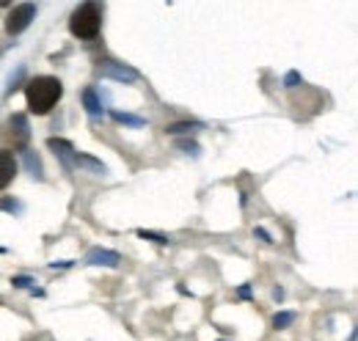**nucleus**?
<instances>
[{"mask_svg":"<svg viewBox=\"0 0 358 341\" xmlns=\"http://www.w3.org/2000/svg\"><path fill=\"white\" fill-rule=\"evenodd\" d=\"M69 31H72V36H78V39H96L99 36V31H102V8L96 6V3H83V6H78L75 11H72V17H69Z\"/></svg>","mask_w":358,"mask_h":341,"instance_id":"2","label":"nucleus"},{"mask_svg":"<svg viewBox=\"0 0 358 341\" xmlns=\"http://www.w3.org/2000/svg\"><path fill=\"white\" fill-rule=\"evenodd\" d=\"M89 261L91 264H110V267H113V264H119V254H113V251H99V248H96V251L89 254Z\"/></svg>","mask_w":358,"mask_h":341,"instance_id":"6","label":"nucleus"},{"mask_svg":"<svg viewBox=\"0 0 358 341\" xmlns=\"http://www.w3.org/2000/svg\"><path fill=\"white\" fill-rule=\"evenodd\" d=\"M36 17V6L34 3H20L11 8V14L6 17V34L8 36H20Z\"/></svg>","mask_w":358,"mask_h":341,"instance_id":"4","label":"nucleus"},{"mask_svg":"<svg viewBox=\"0 0 358 341\" xmlns=\"http://www.w3.org/2000/svg\"><path fill=\"white\" fill-rule=\"evenodd\" d=\"M3 138L8 146H14V152H25L28 140H31V129H28V119L22 113H14L6 127H3Z\"/></svg>","mask_w":358,"mask_h":341,"instance_id":"3","label":"nucleus"},{"mask_svg":"<svg viewBox=\"0 0 358 341\" xmlns=\"http://www.w3.org/2000/svg\"><path fill=\"white\" fill-rule=\"evenodd\" d=\"M64 85L58 78H34L31 83L25 85V99H28V110L36 116H45L55 108V102L61 99Z\"/></svg>","mask_w":358,"mask_h":341,"instance_id":"1","label":"nucleus"},{"mask_svg":"<svg viewBox=\"0 0 358 341\" xmlns=\"http://www.w3.org/2000/svg\"><path fill=\"white\" fill-rule=\"evenodd\" d=\"M143 240H155V242H160V245H166L169 242V237H163V234H152V231H138Z\"/></svg>","mask_w":358,"mask_h":341,"instance_id":"9","label":"nucleus"},{"mask_svg":"<svg viewBox=\"0 0 358 341\" xmlns=\"http://www.w3.org/2000/svg\"><path fill=\"white\" fill-rule=\"evenodd\" d=\"M14 176H17V160H14V154L6 152V149H0V190H6L14 182Z\"/></svg>","mask_w":358,"mask_h":341,"instance_id":"5","label":"nucleus"},{"mask_svg":"<svg viewBox=\"0 0 358 341\" xmlns=\"http://www.w3.org/2000/svg\"><path fill=\"white\" fill-rule=\"evenodd\" d=\"M289 322H295V314H292V311H281V314L273 317V328H275V331H284Z\"/></svg>","mask_w":358,"mask_h":341,"instance_id":"7","label":"nucleus"},{"mask_svg":"<svg viewBox=\"0 0 358 341\" xmlns=\"http://www.w3.org/2000/svg\"><path fill=\"white\" fill-rule=\"evenodd\" d=\"M83 99H86V105H89V113L96 116V113H99V102H96V96H94V91H91V88L83 94Z\"/></svg>","mask_w":358,"mask_h":341,"instance_id":"8","label":"nucleus"}]
</instances>
